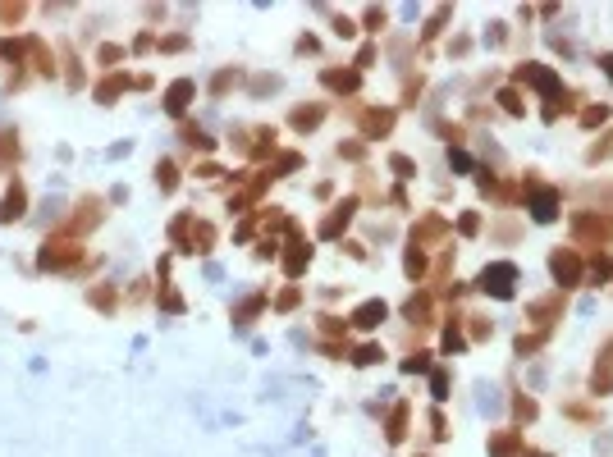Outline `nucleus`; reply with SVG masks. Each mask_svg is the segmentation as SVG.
Returning a JSON list of instances; mask_svg holds the SVG:
<instances>
[{
  "instance_id": "obj_1",
  "label": "nucleus",
  "mask_w": 613,
  "mask_h": 457,
  "mask_svg": "<svg viewBox=\"0 0 613 457\" xmlns=\"http://www.w3.org/2000/svg\"><path fill=\"white\" fill-rule=\"evenodd\" d=\"M549 275H554V284H559V293H563V288H577L581 279H586V266H581V256L572 247H554L549 251Z\"/></svg>"
},
{
  "instance_id": "obj_2",
  "label": "nucleus",
  "mask_w": 613,
  "mask_h": 457,
  "mask_svg": "<svg viewBox=\"0 0 613 457\" xmlns=\"http://www.w3.org/2000/svg\"><path fill=\"white\" fill-rule=\"evenodd\" d=\"M513 284H518V266H508V261L481 270V288L494 293V297H513Z\"/></svg>"
},
{
  "instance_id": "obj_3",
  "label": "nucleus",
  "mask_w": 613,
  "mask_h": 457,
  "mask_svg": "<svg viewBox=\"0 0 613 457\" xmlns=\"http://www.w3.org/2000/svg\"><path fill=\"white\" fill-rule=\"evenodd\" d=\"M572 238L577 242H609L613 238V220H605V215H572Z\"/></svg>"
},
{
  "instance_id": "obj_4",
  "label": "nucleus",
  "mask_w": 613,
  "mask_h": 457,
  "mask_svg": "<svg viewBox=\"0 0 613 457\" xmlns=\"http://www.w3.org/2000/svg\"><path fill=\"white\" fill-rule=\"evenodd\" d=\"M518 78H522V83H531V87H536V92H544V96H549V101H554V96H559V73H554V69H544V64H522V69H518Z\"/></svg>"
},
{
  "instance_id": "obj_5",
  "label": "nucleus",
  "mask_w": 613,
  "mask_h": 457,
  "mask_svg": "<svg viewBox=\"0 0 613 457\" xmlns=\"http://www.w3.org/2000/svg\"><path fill=\"white\" fill-rule=\"evenodd\" d=\"M531 220H536V225H549V220H559V192H554V188H536Z\"/></svg>"
},
{
  "instance_id": "obj_6",
  "label": "nucleus",
  "mask_w": 613,
  "mask_h": 457,
  "mask_svg": "<svg viewBox=\"0 0 613 457\" xmlns=\"http://www.w3.org/2000/svg\"><path fill=\"white\" fill-rule=\"evenodd\" d=\"M559 307H563V293H559V288H554L549 297H536V302H531L527 311H531V320H540V325H549V320L559 316Z\"/></svg>"
},
{
  "instance_id": "obj_7",
  "label": "nucleus",
  "mask_w": 613,
  "mask_h": 457,
  "mask_svg": "<svg viewBox=\"0 0 613 457\" xmlns=\"http://www.w3.org/2000/svg\"><path fill=\"white\" fill-rule=\"evenodd\" d=\"M357 325H362V329H375V325H380V320H385V302H366V307H357Z\"/></svg>"
},
{
  "instance_id": "obj_8",
  "label": "nucleus",
  "mask_w": 613,
  "mask_h": 457,
  "mask_svg": "<svg viewBox=\"0 0 613 457\" xmlns=\"http://www.w3.org/2000/svg\"><path fill=\"white\" fill-rule=\"evenodd\" d=\"M586 275L595 279V288H600V284H609V275H613V256H609V251H600V256L590 261V270H586Z\"/></svg>"
},
{
  "instance_id": "obj_9",
  "label": "nucleus",
  "mask_w": 613,
  "mask_h": 457,
  "mask_svg": "<svg viewBox=\"0 0 613 457\" xmlns=\"http://www.w3.org/2000/svg\"><path fill=\"white\" fill-rule=\"evenodd\" d=\"M522 449V439H518V430H508V434H499V439H494L490 444V453L494 457H513V453H518Z\"/></svg>"
},
{
  "instance_id": "obj_10",
  "label": "nucleus",
  "mask_w": 613,
  "mask_h": 457,
  "mask_svg": "<svg viewBox=\"0 0 613 457\" xmlns=\"http://www.w3.org/2000/svg\"><path fill=\"white\" fill-rule=\"evenodd\" d=\"M544 338H549L544 329H540V334H522V338H518V357H531L536 348H544Z\"/></svg>"
},
{
  "instance_id": "obj_11",
  "label": "nucleus",
  "mask_w": 613,
  "mask_h": 457,
  "mask_svg": "<svg viewBox=\"0 0 613 457\" xmlns=\"http://www.w3.org/2000/svg\"><path fill=\"white\" fill-rule=\"evenodd\" d=\"M609 119V105H586V110H581V124H586V129H595V124H605Z\"/></svg>"
},
{
  "instance_id": "obj_12",
  "label": "nucleus",
  "mask_w": 613,
  "mask_h": 457,
  "mask_svg": "<svg viewBox=\"0 0 613 457\" xmlns=\"http://www.w3.org/2000/svg\"><path fill=\"white\" fill-rule=\"evenodd\" d=\"M499 101H503V110H508V114H527V105H522V96L513 92V87H503V92H499Z\"/></svg>"
},
{
  "instance_id": "obj_13",
  "label": "nucleus",
  "mask_w": 613,
  "mask_h": 457,
  "mask_svg": "<svg viewBox=\"0 0 613 457\" xmlns=\"http://www.w3.org/2000/svg\"><path fill=\"white\" fill-rule=\"evenodd\" d=\"M609 151H613V133H605V142H595V147H590V151H586V160H590V165H595V160H605V155H609Z\"/></svg>"
},
{
  "instance_id": "obj_14",
  "label": "nucleus",
  "mask_w": 613,
  "mask_h": 457,
  "mask_svg": "<svg viewBox=\"0 0 613 457\" xmlns=\"http://www.w3.org/2000/svg\"><path fill=\"white\" fill-rule=\"evenodd\" d=\"M380 348H362V352H357V366H371V362H380Z\"/></svg>"
},
{
  "instance_id": "obj_15",
  "label": "nucleus",
  "mask_w": 613,
  "mask_h": 457,
  "mask_svg": "<svg viewBox=\"0 0 613 457\" xmlns=\"http://www.w3.org/2000/svg\"><path fill=\"white\" fill-rule=\"evenodd\" d=\"M518 416H527V421H531V416H536V403H531V398H518Z\"/></svg>"
},
{
  "instance_id": "obj_16",
  "label": "nucleus",
  "mask_w": 613,
  "mask_h": 457,
  "mask_svg": "<svg viewBox=\"0 0 613 457\" xmlns=\"http://www.w3.org/2000/svg\"><path fill=\"white\" fill-rule=\"evenodd\" d=\"M458 229H462V233H476V229H481V220H476V215H462Z\"/></svg>"
},
{
  "instance_id": "obj_17",
  "label": "nucleus",
  "mask_w": 613,
  "mask_h": 457,
  "mask_svg": "<svg viewBox=\"0 0 613 457\" xmlns=\"http://www.w3.org/2000/svg\"><path fill=\"white\" fill-rule=\"evenodd\" d=\"M435 398H449V375H435Z\"/></svg>"
},
{
  "instance_id": "obj_18",
  "label": "nucleus",
  "mask_w": 613,
  "mask_h": 457,
  "mask_svg": "<svg viewBox=\"0 0 613 457\" xmlns=\"http://www.w3.org/2000/svg\"><path fill=\"white\" fill-rule=\"evenodd\" d=\"M600 64H605V73L613 78V55H600Z\"/></svg>"
},
{
  "instance_id": "obj_19",
  "label": "nucleus",
  "mask_w": 613,
  "mask_h": 457,
  "mask_svg": "<svg viewBox=\"0 0 613 457\" xmlns=\"http://www.w3.org/2000/svg\"><path fill=\"white\" fill-rule=\"evenodd\" d=\"M531 457H549V453H531Z\"/></svg>"
}]
</instances>
